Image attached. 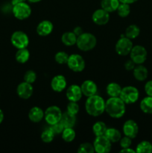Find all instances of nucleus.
<instances>
[{
    "label": "nucleus",
    "instance_id": "25",
    "mask_svg": "<svg viewBox=\"0 0 152 153\" xmlns=\"http://www.w3.org/2000/svg\"><path fill=\"white\" fill-rule=\"evenodd\" d=\"M122 89V88L120 85L116 82H111L107 85L106 88V92L110 97H118L120 95Z\"/></svg>",
    "mask_w": 152,
    "mask_h": 153
},
{
    "label": "nucleus",
    "instance_id": "30",
    "mask_svg": "<svg viewBox=\"0 0 152 153\" xmlns=\"http://www.w3.org/2000/svg\"><path fill=\"white\" fill-rule=\"evenodd\" d=\"M62 139L66 143H71L76 137L75 131L72 128H65L61 133Z\"/></svg>",
    "mask_w": 152,
    "mask_h": 153
},
{
    "label": "nucleus",
    "instance_id": "13",
    "mask_svg": "<svg viewBox=\"0 0 152 153\" xmlns=\"http://www.w3.org/2000/svg\"><path fill=\"white\" fill-rule=\"evenodd\" d=\"M34 92V88L31 84L26 82H22L16 88V94L19 98L22 100H28L32 96Z\"/></svg>",
    "mask_w": 152,
    "mask_h": 153
},
{
    "label": "nucleus",
    "instance_id": "10",
    "mask_svg": "<svg viewBox=\"0 0 152 153\" xmlns=\"http://www.w3.org/2000/svg\"><path fill=\"white\" fill-rule=\"evenodd\" d=\"M133 46L134 45H133V42L131 41V39L122 36L116 42L115 49L118 55H121V56H126V55H129Z\"/></svg>",
    "mask_w": 152,
    "mask_h": 153
},
{
    "label": "nucleus",
    "instance_id": "19",
    "mask_svg": "<svg viewBox=\"0 0 152 153\" xmlns=\"http://www.w3.org/2000/svg\"><path fill=\"white\" fill-rule=\"evenodd\" d=\"M133 75L137 81L143 82L147 79L148 71V69L142 64H137L133 70Z\"/></svg>",
    "mask_w": 152,
    "mask_h": 153
},
{
    "label": "nucleus",
    "instance_id": "11",
    "mask_svg": "<svg viewBox=\"0 0 152 153\" xmlns=\"http://www.w3.org/2000/svg\"><path fill=\"white\" fill-rule=\"evenodd\" d=\"M95 152L97 153H108L112 148V143L105 135L95 136L93 142Z\"/></svg>",
    "mask_w": 152,
    "mask_h": 153
},
{
    "label": "nucleus",
    "instance_id": "24",
    "mask_svg": "<svg viewBox=\"0 0 152 153\" xmlns=\"http://www.w3.org/2000/svg\"><path fill=\"white\" fill-rule=\"evenodd\" d=\"M104 135L112 143H117L122 138V134L116 128H107Z\"/></svg>",
    "mask_w": 152,
    "mask_h": 153
},
{
    "label": "nucleus",
    "instance_id": "37",
    "mask_svg": "<svg viewBox=\"0 0 152 153\" xmlns=\"http://www.w3.org/2000/svg\"><path fill=\"white\" fill-rule=\"evenodd\" d=\"M79 110H80V108H79V105L77 103V102L69 101L66 107L67 112L72 114L77 115L78 114Z\"/></svg>",
    "mask_w": 152,
    "mask_h": 153
},
{
    "label": "nucleus",
    "instance_id": "26",
    "mask_svg": "<svg viewBox=\"0 0 152 153\" xmlns=\"http://www.w3.org/2000/svg\"><path fill=\"white\" fill-rule=\"evenodd\" d=\"M140 109L147 114H152V97L147 96L140 102Z\"/></svg>",
    "mask_w": 152,
    "mask_h": 153
},
{
    "label": "nucleus",
    "instance_id": "18",
    "mask_svg": "<svg viewBox=\"0 0 152 153\" xmlns=\"http://www.w3.org/2000/svg\"><path fill=\"white\" fill-rule=\"evenodd\" d=\"M54 25L52 22L49 20H43L37 25L36 31L38 35L42 37H46L49 35L52 32Z\"/></svg>",
    "mask_w": 152,
    "mask_h": 153
},
{
    "label": "nucleus",
    "instance_id": "12",
    "mask_svg": "<svg viewBox=\"0 0 152 153\" xmlns=\"http://www.w3.org/2000/svg\"><path fill=\"white\" fill-rule=\"evenodd\" d=\"M122 131L125 136L134 139L137 137L139 133V126L134 120H128L124 123Z\"/></svg>",
    "mask_w": 152,
    "mask_h": 153
},
{
    "label": "nucleus",
    "instance_id": "17",
    "mask_svg": "<svg viewBox=\"0 0 152 153\" xmlns=\"http://www.w3.org/2000/svg\"><path fill=\"white\" fill-rule=\"evenodd\" d=\"M80 89H81L83 95L86 97H89L97 94L98 87L93 81L85 80L80 85Z\"/></svg>",
    "mask_w": 152,
    "mask_h": 153
},
{
    "label": "nucleus",
    "instance_id": "44",
    "mask_svg": "<svg viewBox=\"0 0 152 153\" xmlns=\"http://www.w3.org/2000/svg\"><path fill=\"white\" fill-rule=\"evenodd\" d=\"M137 1H139V0H119V1H120L121 3H126V4H129L137 2Z\"/></svg>",
    "mask_w": 152,
    "mask_h": 153
},
{
    "label": "nucleus",
    "instance_id": "4",
    "mask_svg": "<svg viewBox=\"0 0 152 153\" xmlns=\"http://www.w3.org/2000/svg\"><path fill=\"white\" fill-rule=\"evenodd\" d=\"M119 97L125 104H134L139 100V92L134 86H126L122 89Z\"/></svg>",
    "mask_w": 152,
    "mask_h": 153
},
{
    "label": "nucleus",
    "instance_id": "45",
    "mask_svg": "<svg viewBox=\"0 0 152 153\" xmlns=\"http://www.w3.org/2000/svg\"><path fill=\"white\" fill-rule=\"evenodd\" d=\"M3 120H4V113L1 109H0V124L3 122Z\"/></svg>",
    "mask_w": 152,
    "mask_h": 153
},
{
    "label": "nucleus",
    "instance_id": "28",
    "mask_svg": "<svg viewBox=\"0 0 152 153\" xmlns=\"http://www.w3.org/2000/svg\"><path fill=\"white\" fill-rule=\"evenodd\" d=\"M140 34V28L138 25H135V24H132L128 26V28L125 30V37L128 38L133 40L135 39Z\"/></svg>",
    "mask_w": 152,
    "mask_h": 153
},
{
    "label": "nucleus",
    "instance_id": "33",
    "mask_svg": "<svg viewBox=\"0 0 152 153\" xmlns=\"http://www.w3.org/2000/svg\"><path fill=\"white\" fill-rule=\"evenodd\" d=\"M55 135V134L53 132V131L51 129V128H49L45 129L44 131L42 132L40 137H41V140H43V143H51V142H52V140H54Z\"/></svg>",
    "mask_w": 152,
    "mask_h": 153
},
{
    "label": "nucleus",
    "instance_id": "9",
    "mask_svg": "<svg viewBox=\"0 0 152 153\" xmlns=\"http://www.w3.org/2000/svg\"><path fill=\"white\" fill-rule=\"evenodd\" d=\"M148 52L145 48L141 45H137L133 46L130 57L131 59L136 64H142L147 59Z\"/></svg>",
    "mask_w": 152,
    "mask_h": 153
},
{
    "label": "nucleus",
    "instance_id": "14",
    "mask_svg": "<svg viewBox=\"0 0 152 153\" xmlns=\"http://www.w3.org/2000/svg\"><path fill=\"white\" fill-rule=\"evenodd\" d=\"M92 19L94 23L98 25H106L110 20V13L103 8L97 9L92 15Z\"/></svg>",
    "mask_w": 152,
    "mask_h": 153
},
{
    "label": "nucleus",
    "instance_id": "16",
    "mask_svg": "<svg viewBox=\"0 0 152 153\" xmlns=\"http://www.w3.org/2000/svg\"><path fill=\"white\" fill-rule=\"evenodd\" d=\"M66 79L63 75H57L51 81V88L55 92H62L66 88Z\"/></svg>",
    "mask_w": 152,
    "mask_h": 153
},
{
    "label": "nucleus",
    "instance_id": "3",
    "mask_svg": "<svg viewBox=\"0 0 152 153\" xmlns=\"http://www.w3.org/2000/svg\"><path fill=\"white\" fill-rule=\"evenodd\" d=\"M97 44L96 37L91 33L83 32L77 38V48L83 52H88L95 47Z\"/></svg>",
    "mask_w": 152,
    "mask_h": 153
},
{
    "label": "nucleus",
    "instance_id": "40",
    "mask_svg": "<svg viewBox=\"0 0 152 153\" xmlns=\"http://www.w3.org/2000/svg\"><path fill=\"white\" fill-rule=\"evenodd\" d=\"M145 92L147 94V96L152 97V80L148 81L145 85Z\"/></svg>",
    "mask_w": 152,
    "mask_h": 153
},
{
    "label": "nucleus",
    "instance_id": "8",
    "mask_svg": "<svg viewBox=\"0 0 152 153\" xmlns=\"http://www.w3.org/2000/svg\"><path fill=\"white\" fill-rule=\"evenodd\" d=\"M10 42L16 49H23L28 47L29 44V38L24 31H16L10 37Z\"/></svg>",
    "mask_w": 152,
    "mask_h": 153
},
{
    "label": "nucleus",
    "instance_id": "1",
    "mask_svg": "<svg viewBox=\"0 0 152 153\" xmlns=\"http://www.w3.org/2000/svg\"><path fill=\"white\" fill-rule=\"evenodd\" d=\"M119 97H110L105 102V111L114 119H119L125 114L126 105Z\"/></svg>",
    "mask_w": 152,
    "mask_h": 153
},
{
    "label": "nucleus",
    "instance_id": "47",
    "mask_svg": "<svg viewBox=\"0 0 152 153\" xmlns=\"http://www.w3.org/2000/svg\"><path fill=\"white\" fill-rule=\"evenodd\" d=\"M28 1L31 3H37V2H40V1H41L42 0H28Z\"/></svg>",
    "mask_w": 152,
    "mask_h": 153
},
{
    "label": "nucleus",
    "instance_id": "38",
    "mask_svg": "<svg viewBox=\"0 0 152 153\" xmlns=\"http://www.w3.org/2000/svg\"><path fill=\"white\" fill-rule=\"evenodd\" d=\"M132 139L130 138L129 137H127L125 135V137H122L119 140V143H120V146L122 149L124 148H128L131 147V144H132V141H131Z\"/></svg>",
    "mask_w": 152,
    "mask_h": 153
},
{
    "label": "nucleus",
    "instance_id": "42",
    "mask_svg": "<svg viewBox=\"0 0 152 153\" xmlns=\"http://www.w3.org/2000/svg\"><path fill=\"white\" fill-rule=\"evenodd\" d=\"M73 32L76 34V36H77V37H78V36L80 35V34H81L83 31V29H82L81 27L77 26L74 28V30H73Z\"/></svg>",
    "mask_w": 152,
    "mask_h": 153
},
{
    "label": "nucleus",
    "instance_id": "5",
    "mask_svg": "<svg viewBox=\"0 0 152 153\" xmlns=\"http://www.w3.org/2000/svg\"><path fill=\"white\" fill-rule=\"evenodd\" d=\"M12 13L16 19L23 20L31 16V8L29 4H27L25 1H22L13 4Z\"/></svg>",
    "mask_w": 152,
    "mask_h": 153
},
{
    "label": "nucleus",
    "instance_id": "20",
    "mask_svg": "<svg viewBox=\"0 0 152 153\" xmlns=\"http://www.w3.org/2000/svg\"><path fill=\"white\" fill-rule=\"evenodd\" d=\"M28 118L31 122L37 123L44 118V111L40 107L34 106L30 109L28 112Z\"/></svg>",
    "mask_w": 152,
    "mask_h": 153
},
{
    "label": "nucleus",
    "instance_id": "46",
    "mask_svg": "<svg viewBox=\"0 0 152 153\" xmlns=\"http://www.w3.org/2000/svg\"><path fill=\"white\" fill-rule=\"evenodd\" d=\"M26 0H11V4H17V3H19V2H22V1H25Z\"/></svg>",
    "mask_w": 152,
    "mask_h": 153
},
{
    "label": "nucleus",
    "instance_id": "6",
    "mask_svg": "<svg viewBox=\"0 0 152 153\" xmlns=\"http://www.w3.org/2000/svg\"><path fill=\"white\" fill-rule=\"evenodd\" d=\"M67 66L72 71L75 73L82 72L85 68L86 63L83 57L79 54H72L69 56Z\"/></svg>",
    "mask_w": 152,
    "mask_h": 153
},
{
    "label": "nucleus",
    "instance_id": "22",
    "mask_svg": "<svg viewBox=\"0 0 152 153\" xmlns=\"http://www.w3.org/2000/svg\"><path fill=\"white\" fill-rule=\"evenodd\" d=\"M120 1L119 0H101V7L109 13L116 11Z\"/></svg>",
    "mask_w": 152,
    "mask_h": 153
},
{
    "label": "nucleus",
    "instance_id": "15",
    "mask_svg": "<svg viewBox=\"0 0 152 153\" xmlns=\"http://www.w3.org/2000/svg\"><path fill=\"white\" fill-rule=\"evenodd\" d=\"M82 91L80 89V86L77 85H72L69 87L66 91V96L69 101L78 102L81 99Z\"/></svg>",
    "mask_w": 152,
    "mask_h": 153
},
{
    "label": "nucleus",
    "instance_id": "34",
    "mask_svg": "<svg viewBox=\"0 0 152 153\" xmlns=\"http://www.w3.org/2000/svg\"><path fill=\"white\" fill-rule=\"evenodd\" d=\"M69 55L67 53H66L65 52L61 51V52H58L55 54V60L59 64H66L69 59Z\"/></svg>",
    "mask_w": 152,
    "mask_h": 153
},
{
    "label": "nucleus",
    "instance_id": "48",
    "mask_svg": "<svg viewBox=\"0 0 152 153\" xmlns=\"http://www.w3.org/2000/svg\"><path fill=\"white\" fill-rule=\"evenodd\" d=\"M151 45H152V43H151Z\"/></svg>",
    "mask_w": 152,
    "mask_h": 153
},
{
    "label": "nucleus",
    "instance_id": "31",
    "mask_svg": "<svg viewBox=\"0 0 152 153\" xmlns=\"http://www.w3.org/2000/svg\"><path fill=\"white\" fill-rule=\"evenodd\" d=\"M137 153H151L152 152V144L149 141L143 140L137 144L136 148Z\"/></svg>",
    "mask_w": 152,
    "mask_h": 153
},
{
    "label": "nucleus",
    "instance_id": "43",
    "mask_svg": "<svg viewBox=\"0 0 152 153\" xmlns=\"http://www.w3.org/2000/svg\"><path fill=\"white\" fill-rule=\"evenodd\" d=\"M120 152H130V153H135L136 150L134 149H131V147H128V148H124V149H122L120 150Z\"/></svg>",
    "mask_w": 152,
    "mask_h": 153
},
{
    "label": "nucleus",
    "instance_id": "21",
    "mask_svg": "<svg viewBox=\"0 0 152 153\" xmlns=\"http://www.w3.org/2000/svg\"><path fill=\"white\" fill-rule=\"evenodd\" d=\"M60 122L63 124L64 128H73L76 123V115L67 111L64 112L62 114Z\"/></svg>",
    "mask_w": 152,
    "mask_h": 153
},
{
    "label": "nucleus",
    "instance_id": "41",
    "mask_svg": "<svg viewBox=\"0 0 152 153\" xmlns=\"http://www.w3.org/2000/svg\"><path fill=\"white\" fill-rule=\"evenodd\" d=\"M136 65H137V64H136L132 60L130 59L128 60V61L125 63L124 67H125V70H126L127 71H133V70H134V67H136Z\"/></svg>",
    "mask_w": 152,
    "mask_h": 153
},
{
    "label": "nucleus",
    "instance_id": "39",
    "mask_svg": "<svg viewBox=\"0 0 152 153\" xmlns=\"http://www.w3.org/2000/svg\"><path fill=\"white\" fill-rule=\"evenodd\" d=\"M50 128L55 134H61L63 132V131L64 128H65L61 122H58L57 123L54 124V125H52Z\"/></svg>",
    "mask_w": 152,
    "mask_h": 153
},
{
    "label": "nucleus",
    "instance_id": "35",
    "mask_svg": "<svg viewBox=\"0 0 152 153\" xmlns=\"http://www.w3.org/2000/svg\"><path fill=\"white\" fill-rule=\"evenodd\" d=\"M95 152L94 146L89 143H83L77 149L78 153H93Z\"/></svg>",
    "mask_w": 152,
    "mask_h": 153
},
{
    "label": "nucleus",
    "instance_id": "7",
    "mask_svg": "<svg viewBox=\"0 0 152 153\" xmlns=\"http://www.w3.org/2000/svg\"><path fill=\"white\" fill-rule=\"evenodd\" d=\"M63 112L56 105L49 106L44 111V119L49 125L52 126L60 122Z\"/></svg>",
    "mask_w": 152,
    "mask_h": 153
},
{
    "label": "nucleus",
    "instance_id": "29",
    "mask_svg": "<svg viewBox=\"0 0 152 153\" xmlns=\"http://www.w3.org/2000/svg\"><path fill=\"white\" fill-rule=\"evenodd\" d=\"M107 127L103 121H97L92 126V131L95 136L104 135Z\"/></svg>",
    "mask_w": 152,
    "mask_h": 153
},
{
    "label": "nucleus",
    "instance_id": "32",
    "mask_svg": "<svg viewBox=\"0 0 152 153\" xmlns=\"http://www.w3.org/2000/svg\"><path fill=\"white\" fill-rule=\"evenodd\" d=\"M116 11H117L118 15L120 17H127L130 14V13H131V7H130V4H126V3L120 2Z\"/></svg>",
    "mask_w": 152,
    "mask_h": 153
},
{
    "label": "nucleus",
    "instance_id": "27",
    "mask_svg": "<svg viewBox=\"0 0 152 153\" xmlns=\"http://www.w3.org/2000/svg\"><path fill=\"white\" fill-rule=\"evenodd\" d=\"M30 52L27 48L19 49L15 55V58L16 61L19 64H25L29 60Z\"/></svg>",
    "mask_w": 152,
    "mask_h": 153
},
{
    "label": "nucleus",
    "instance_id": "23",
    "mask_svg": "<svg viewBox=\"0 0 152 153\" xmlns=\"http://www.w3.org/2000/svg\"><path fill=\"white\" fill-rule=\"evenodd\" d=\"M77 37L73 31H66L61 36V41L65 46H72L76 44Z\"/></svg>",
    "mask_w": 152,
    "mask_h": 153
},
{
    "label": "nucleus",
    "instance_id": "36",
    "mask_svg": "<svg viewBox=\"0 0 152 153\" xmlns=\"http://www.w3.org/2000/svg\"><path fill=\"white\" fill-rule=\"evenodd\" d=\"M37 79V73L34 71V70H28L25 72V75H24V81L28 83L31 84L34 83Z\"/></svg>",
    "mask_w": 152,
    "mask_h": 153
},
{
    "label": "nucleus",
    "instance_id": "2",
    "mask_svg": "<svg viewBox=\"0 0 152 153\" xmlns=\"http://www.w3.org/2000/svg\"><path fill=\"white\" fill-rule=\"evenodd\" d=\"M105 100L99 95L87 97L85 102V110L86 113L92 117H98L105 111Z\"/></svg>",
    "mask_w": 152,
    "mask_h": 153
}]
</instances>
